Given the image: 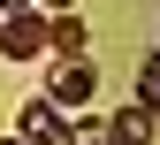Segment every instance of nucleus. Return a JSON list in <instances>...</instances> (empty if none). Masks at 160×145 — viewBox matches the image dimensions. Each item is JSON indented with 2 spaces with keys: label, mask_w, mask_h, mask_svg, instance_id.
<instances>
[{
  "label": "nucleus",
  "mask_w": 160,
  "mask_h": 145,
  "mask_svg": "<svg viewBox=\"0 0 160 145\" xmlns=\"http://www.w3.org/2000/svg\"><path fill=\"white\" fill-rule=\"evenodd\" d=\"M92 92H99V69H92V54H76V61H61V69L46 76V99L61 115H76V107H92Z\"/></svg>",
  "instance_id": "obj_1"
},
{
  "label": "nucleus",
  "mask_w": 160,
  "mask_h": 145,
  "mask_svg": "<svg viewBox=\"0 0 160 145\" xmlns=\"http://www.w3.org/2000/svg\"><path fill=\"white\" fill-rule=\"evenodd\" d=\"M61 137H69V115L53 107L46 92L23 99V115H15V145H61Z\"/></svg>",
  "instance_id": "obj_2"
},
{
  "label": "nucleus",
  "mask_w": 160,
  "mask_h": 145,
  "mask_svg": "<svg viewBox=\"0 0 160 145\" xmlns=\"http://www.w3.org/2000/svg\"><path fill=\"white\" fill-rule=\"evenodd\" d=\"M0 54H8V61H31V54H46V15H31V8L0 15Z\"/></svg>",
  "instance_id": "obj_3"
},
{
  "label": "nucleus",
  "mask_w": 160,
  "mask_h": 145,
  "mask_svg": "<svg viewBox=\"0 0 160 145\" xmlns=\"http://www.w3.org/2000/svg\"><path fill=\"white\" fill-rule=\"evenodd\" d=\"M46 46L61 54V61H76V54H84V15H76V8L69 15H46Z\"/></svg>",
  "instance_id": "obj_4"
},
{
  "label": "nucleus",
  "mask_w": 160,
  "mask_h": 145,
  "mask_svg": "<svg viewBox=\"0 0 160 145\" xmlns=\"http://www.w3.org/2000/svg\"><path fill=\"white\" fill-rule=\"evenodd\" d=\"M107 130H114V145H152V107H145V99H130Z\"/></svg>",
  "instance_id": "obj_5"
},
{
  "label": "nucleus",
  "mask_w": 160,
  "mask_h": 145,
  "mask_svg": "<svg viewBox=\"0 0 160 145\" xmlns=\"http://www.w3.org/2000/svg\"><path fill=\"white\" fill-rule=\"evenodd\" d=\"M61 145H114V130H107V122H92V115H84V122H69V137H61Z\"/></svg>",
  "instance_id": "obj_6"
},
{
  "label": "nucleus",
  "mask_w": 160,
  "mask_h": 145,
  "mask_svg": "<svg viewBox=\"0 0 160 145\" xmlns=\"http://www.w3.org/2000/svg\"><path fill=\"white\" fill-rule=\"evenodd\" d=\"M137 99H145V107H152V99H160V54L145 61V84H137Z\"/></svg>",
  "instance_id": "obj_7"
},
{
  "label": "nucleus",
  "mask_w": 160,
  "mask_h": 145,
  "mask_svg": "<svg viewBox=\"0 0 160 145\" xmlns=\"http://www.w3.org/2000/svg\"><path fill=\"white\" fill-rule=\"evenodd\" d=\"M31 8H53V15H69V8H76V0H31Z\"/></svg>",
  "instance_id": "obj_8"
},
{
  "label": "nucleus",
  "mask_w": 160,
  "mask_h": 145,
  "mask_svg": "<svg viewBox=\"0 0 160 145\" xmlns=\"http://www.w3.org/2000/svg\"><path fill=\"white\" fill-rule=\"evenodd\" d=\"M15 8H31V0H0V15H15Z\"/></svg>",
  "instance_id": "obj_9"
},
{
  "label": "nucleus",
  "mask_w": 160,
  "mask_h": 145,
  "mask_svg": "<svg viewBox=\"0 0 160 145\" xmlns=\"http://www.w3.org/2000/svg\"><path fill=\"white\" fill-rule=\"evenodd\" d=\"M0 145H15V137H0Z\"/></svg>",
  "instance_id": "obj_10"
}]
</instances>
